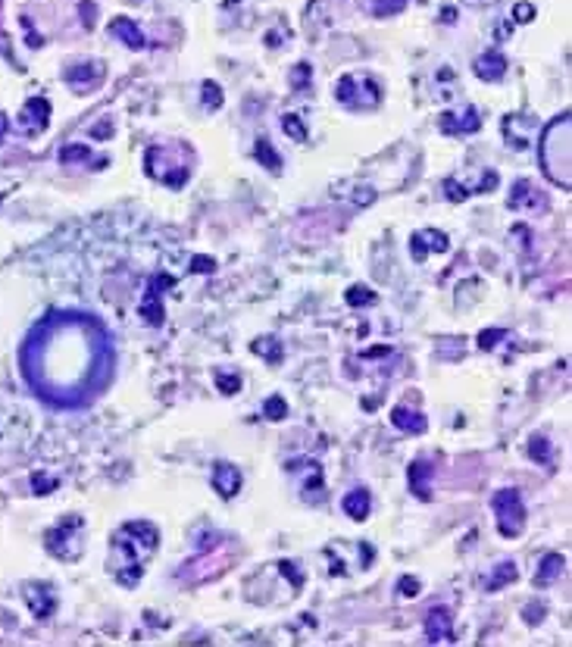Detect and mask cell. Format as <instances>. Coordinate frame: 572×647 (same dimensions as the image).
<instances>
[{
	"label": "cell",
	"instance_id": "cell-1",
	"mask_svg": "<svg viewBox=\"0 0 572 647\" xmlns=\"http://www.w3.org/2000/svg\"><path fill=\"white\" fill-rule=\"evenodd\" d=\"M32 388L56 406L91 404L113 379V344L97 319L60 316L35 332L25 351Z\"/></svg>",
	"mask_w": 572,
	"mask_h": 647
},
{
	"label": "cell",
	"instance_id": "cell-2",
	"mask_svg": "<svg viewBox=\"0 0 572 647\" xmlns=\"http://www.w3.org/2000/svg\"><path fill=\"white\" fill-rule=\"evenodd\" d=\"M157 544H160V532L150 522H126L110 541V548H113L110 566H113L116 581L126 588H135L141 581L144 563L154 557Z\"/></svg>",
	"mask_w": 572,
	"mask_h": 647
},
{
	"label": "cell",
	"instance_id": "cell-3",
	"mask_svg": "<svg viewBox=\"0 0 572 647\" xmlns=\"http://www.w3.org/2000/svg\"><path fill=\"white\" fill-rule=\"evenodd\" d=\"M541 163L556 185L569 188V113H563L541 138Z\"/></svg>",
	"mask_w": 572,
	"mask_h": 647
},
{
	"label": "cell",
	"instance_id": "cell-4",
	"mask_svg": "<svg viewBox=\"0 0 572 647\" xmlns=\"http://www.w3.org/2000/svg\"><path fill=\"white\" fill-rule=\"evenodd\" d=\"M491 510L497 519V532L504 538H519L525 528V507L519 500V491L513 488H501L491 497Z\"/></svg>",
	"mask_w": 572,
	"mask_h": 647
},
{
	"label": "cell",
	"instance_id": "cell-5",
	"mask_svg": "<svg viewBox=\"0 0 572 647\" xmlns=\"http://www.w3.org/2000/svg\"><path fill=\"white\" fill-rule=\"evenodd\" d=\"M213 488L219 491V497H235L241 491V472L231 463H216L213 466Z\"/></svg>",
	"mask_w": 572,
	"mask_h": 647
},
{
	"label": "cell",
	"instance_id": "cell-6",
	"mask_svg": "<svg viewBox=\"0 0 572 647\" xmlns=\"http://www.w3.org/2000/svg\"><path fill=\"white\" fill-rule=\"evenodd\" d=\"M425 638L429 641H451L454 629H451V613L444 607H432L425 616Z\"/></svg>",
	"mask_w": 572,
	"mask_h": 647
},
{
	"label": "cell",
	"instance_id": "cell-7",
	"mask_svg": "<svg viewBox=\"0 0 572 647\" xmlns=\"http://www.w3.org/2000/svg\"><path fill=\"white\" fill-rule=\"evenodd\" d=\"M432 478H435V466L425 460H416L410 466V488L419 500H432Z\"/></svg>",
	"mask_w": 572,
	"mask_h": 647
},
{
	"label": "cell",
	"instance_id": "cell-8",
	"mask_svg": "<svg viewBox=\"0 0 572 647\" xmlns=\"http://www.w3.org/2000/svg\"><path fill=\"white\" fill-rule=\"evenodd\" d=\"M25 598H28V607H32V613L41 616V619L54 613V607H56V603H54V594H50L47 585H28V588H25Z\"/></svg>",
	"mask_w": 572,
	"mask_h": 647
},
{
	"label": "cell",
	"instance_id": "cell-9",
	"mask_svg": "<svg viewBox=\"0 0 572 647\" xmlns=\"http://www.w3.org/2000/svg\"><path fill=\"white\" fill-rule=\"evenodd\" d=\"M341 507H344V513L351 516L353 522H363L366 516H369V491L366 488H353V491H347L344 494V500H341Z\"/></svg>",
	"mask_w": 572,
	"mask_h": 647
},
{
	"label": "cell",
	"instance_id": "cell-10",
	"mask_svg": "<svg viewBox=\"0 0 572 647\" xmlns=\"http://www.w3.org/2000/svg\"><path fill=\"white\" fill-rule=\"evenodd\" d=\"M563 569H566V560H563V554H547L544 560H541V566H538L535 585H541V588L554 585V581L563 576Z\"/></svg>",
	"mask_w": 572,
	"mask_h": 647
},
{
	"label": "cell",
	"instance_id": "cell-11",
	"mask_svg": "<svg viewBox=\"0 0 572 647\" xmlns=\"http://www.w3.org/2000/svg\"><path fill=\"white\" fill-rule=\"evenodd\" d=\"M391 423L401 428V432H416V435L425 432V416L410 413L407 406H394V410H391Z\"/></svg>",
	"mask_w": 572,
	"mask_h": 647
},
{
	"label": "cell",
	"instance_id": "cell-12",
	"mask_svg": "<svg viewBox=\"0 0 572 647\" xmlns=\"http://www.w3.org/2000/svg\"><path fill=\"white\" fill-rule=\"evenodd\" d=\"M510 581H516V563H513V560H504V563L491 572V579L485 581V588H488V591H501V588H506Z\"/></svg>",
	"mask_w": 572,
	"mask_h": 647
},
{
	"label": "cell",
	"instance_id": "cell-13",
	"mask_svg": "<svg viewBox=\"0 0 572 647\" xmlns=\"http://www.w3.org/2000/svg\"><path fill=\"white\" fill-rule=\"evenodd\" d=\"M504 69H506V63H504L501 54H488V56H482V60L475 63V72H479L482 78H501Z\"/></svg>",
	"mask_w": 572,
	"mask_h": 647
},
{
	"label": "cell",
	"instance_id": "cell-14",
	"mask_svg": "<svg viewBox=\"0 0 572 647\" xmlns=\"http://www.w3.org/2000/svg\"><path fill=\"white\" fill-rule=\"evenodd\" d=\"M113 32H116V35H122V38H126L132 47H141V44H144L141 32H138V28H135L132 23H128V19H116V23H113Z\"/></svg>",
	"mask_w": 572,
	"mask_h": 647
},
{
	"label": "cell",
	"instance_id": "cell-15",
	"mask_svg": "<svg viewBox=\"0 0 572 647\" xmlns=\"http://www.w3.org/2000/svg\"><path fill=\"white\" fill-rule=\"evenodd\" d=\"M528 447H532V460L550 463V447H547V438H544V435H535V438L528 441Z\"/></svg>",
	"mask_w": 572,
	"mask_h": 647
},
{
	"label": "cell",
	"instance_id": "cell-16",
	"mask_svg": "<svg viewBox=\"0 0 572 647\" xmlns=\"http://www.w3.org/2000/svg\"><path fill=\"white\" fill-rule=\"evenodd\" d=\"M263 413L269 419H285L288 416V404L281 401V397H269V401L263 404Z\"/></svg>",
	"mask_w": 572,
	"mask_h": 647
},
{
	"label": "cell",
	"instance_id": "cell-17",
	"mask_svg": "<svg viewBox=\"0 0 572 647\" xmlns=\"http://www.w3.org/2000/svg\"><path fill=\"white\" fill-rule=\"evenodd\" d=\"M216 385H219L222 394H235V391H241V379H238V375H229V373L216 375Z\"/></svg>",
	"mask_w": 572,
	"mask_h": 647
},
{
	"label": "cell",
	"instance_id": "cell-18",
	"mask_svg": "<svg viewBox=\"0 0 572 647\" xmlns=\"http://www.w3.org/2000/svg\"><path fill=\"white\" fill-rule=\"evenodd\" d=\"M401 591L403 594H416L419 591V581L416 579H401Z\"/></svg>",
	"mask_w": 572,
	"mask_h": 647
},
{
	"label": "cell",
	"instance_id": "cell-19",
	"mask_svg": "<svg viewBox=\"0 0 572 647\" xmlns=\"http://www.w3.org/2000/svg\"><path fill=\"white\" fill-rule=\"evenodd\" d=\"M497 338H501V332H491V335H488V332H485V335L479 338V344H482V347H491V344H494Z\"/></svg>",
	"mask_w": 572,
	"mask_h": 647
}]
</instances>
